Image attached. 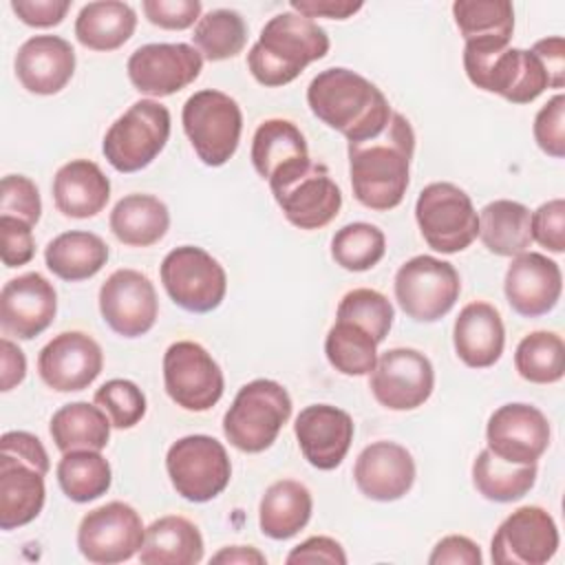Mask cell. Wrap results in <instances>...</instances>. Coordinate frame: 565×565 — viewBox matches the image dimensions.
I'll list each match as a JSON object with an SVG mask.
<instances>
[{"label": "cell", "mask_w": 565, "mask_h": 565, "mask_svg": "<svg viewBox=\"0 0 565 565\" xmlns=\"http://www.w3.org/2000/svg\"><path fill=\"white\" fill-rule=\"evenodd\" d=\"M42 214L38 185L24 174H7L0 183V216H15L35 225Z\"/></svg>", "instance_id": "obj_46"}, {"label": "cell", "mask_w": 565, "mask_h": 565, "mask_svg": "<svg viewBox=\"0 0 565 565\" xmlns=\"http://www.w3.org/2000/svg\"><path fill=\"white\" fill-rule=\"evenodd\" d=\"M161 285L170 300L192 313L214 311L227 291L223 265L196 245H181L161 260Z\"/></svg>", "instance_id": "obj_11"}, {"label": "cell", "mask_w": 565, "mask_h": 565, "mask_svg": "<svg viewBox=\"0 0 565 565\" xmlns=\"http://www.w3.org/2000/svg\"><path fill=\"white\" fill-rule=\"evenodd\" d=\"M369 388L384 408L413 411L430 397L435 388V371L430 360L417 349H388L377 355Z\"/></svg>", "instance_id": "obj_15"}, {"label": "cell", "mask_w": 565, "mask_h": 565, "mask_svg": "<svg viewBox=\"0 0 565 565\" xmlns=\"http://www.w3.org/2000/svg\"><path fill=\"white\" fill-rule=\"evenodd\" d=\"M503 291L508 305L523 318H539L550 313L563 291V274L556 260L539 252H523L512 258Z\"/></svg>", "instance_id": "obj_22"}, {"label": "cell", "mask_w": 565, "mask_h": 565, "mask_svg": "<svg viewBox=\"0 0 565 565\" xmlns=\"http://www.w3.org/2000/svg\"><path fill=\"white\" fill-rule=\"evenodd\" d=\"M483 556L479 545L461 534H450L444 536L430 552L428 563L430 565H481Z\"/></svg>", "instance_id": "obj_53"}, {"label": "cell", "mask_w": 565, "mask_h": 565, "mask_svg": "<svg viewBox=\"0 0 565 565\" xmlns=\"http://www.w3.org/2000/svg\"><path fill=\"white\" fill-rule=\"evenodd\" d=\"M415 221L430 249L457 254L479 234V214L470 196L455 183H428L415 201Z\"/></svg>", "instance_id": "obj_8"}, {"label": "cell", "mask_w": 565, "mask_h": 565, "mask_svg": "<svg viewBox=\"0 0 565 565\" xmlns=\"http://www.w3.org/2000/svg\"><path fill=\"white\" fill-rule=\"evenodd\" d=\"M289 417L287 388L274 380H252L238 388L223 415V435L241 452H263L276 441Z\"/></svg>", "instance_id": "obj_5"}, {"label": "cell", "mask_w": 565, "mask_h": 565, "mask_svg": "<svg viewBox=\"0 0 565 565\" xmlns=\"http://www.w3.org/2000/svg\"><path fill=\"white\" fill-rule=\"evenodd\" d=\"M166 470L172 488L185 501L205 503L218 497L232 477L225 446L210 435H185L166 455Z\"/></svg>", "instance_id": "obj_10"}, {"label": "cell", "mask_w": 565, "mask_h": 565, "mask_svg": "<svg viewBox=\"0 0 565 565\" xmlns=\"http://www.w3.org/2000/svg\"><path fill=\"white\" fill-rule=\"evenodd\" d=\"M269 188L285 218L300 230H320L329 225L342 207V192L327 166L311 159L274 177Z\"/></svg>", "instance_id": "obj_9"}, {"label": "cell", "mask_w": 565, "mask_h": 565, "mask_svg": "<svg viewBox=\"0 0 565 565\" xmlns=\"http://www.w3.org/2000/svg\"><path fill=\"white\" fill-rule=\"evenodd\" d=\"M530 51H534L541 57V62L550 75L552 88H563L565 86V40L561 35L543 38V40L534 42V46Z\"/></svg>", "instance_id": "obj_56"}, {"label": "cell", "mask_w": 565, "mask_h": 565, "mask_svg": "<svg viewBox=\"0 0 565 565\" xmlns=\"http://www.w3.org/2000/svg\"><path fill=\"white\" fill-rule=\"evenodd\" d=\"M104 322L121 338L146 335L159 316L152 280L137 269H117L99 287Z\"/></svg>", "instance_id": "obj_18"}, {"label": "cell", "mask_w": 565, "mask_h": 565, "mask_svg": "<svg viewBox=\"0 0 565 565\" xmlns=\"http://www.w3.org/2000/svg\"><path fill=\"white\" fill-rule=\"evenodd\" d=\"M44 260L57 278L79 282L93 278L108 263V245L93 232L71 230L46 245Z\"/></svg>", "instance_id": "obj_35"}, {"label": "cell", "mask_w": 565, "mask_h": 565, "mask_svg": "<svg viewBox=\"0 0 565 565\" xmlns=\"http://www.w3.org/2000/svg\"><path fill=\"white\" fill-rule=\"evenodd\" d=\"M110 199V181L95 161L73 159L53 177V201L68 218H90Z\"/></svg>", "instance_id": "obj_28"}, {"label": "cell", "mask_w": 565, "mask_h": 565, "mask_svg": "<svg viewBox=\"0 0 565 565\" xmlns=\"http://www.w3.org/2000/svg\"><path fill=\"white\" fill-rule=\"evenodd\" d=\"M143 565H194L203 561V536L199 527L179 514H168L146 527L139 550Z\"/></svg>", "instance_id": "obj_30"}, {"label": "cell", "mask_w": 565, "mask_h": 565, "mask_svg": "<svg viewBox=\"0 0 565 565\" xmlns=\"http://www.w3.org/2000/svg\"><path fill=\"white\" fill-rule=\"evenodd\" d=\"M26 377V358L9 338L0 340V391L7 393Z\"/></svg>", "instance_id": "obj_57"}, {"label": "cell", "mask_w": 565, "mask_h": 565, "mask_svg": "<svg viewBox=\"0 0 565 565\" xmlns=\"http://www.w3.org/2000/svg\"><path fill=\"white\" fill-rule=\"evenodd\" d=\"M203 68V55L183 42L143 44L128 57L130 84L150 97H168L190 86Z\"/></svg>", "instance_id": "obj_16"}, {"label": "cell", "mask_w": 565, "mask_h": 565, "mask_svg": "<svg viewBox=\"0 0 565 565\" xmlns=\"http://www.w3.org/2000/svg\"><path fill=\"white\" fill-rule=\"evenodd\" d=\"M463 71L477 88L501 95L512 104H530L545 88H552L541 57L534 51L508 44L466 42Z\"/></svg>", "instance_id": "obj_4"}, {"label": "cell", "mask_w": 565, "mask_h": 565, "mask_svg": "<svg viewBox=\"0 0 565 565\" xmlns=\"http://www.w3.org/2000/svg\"><path fill=\"white\" fill-rule=\"evenodd\" d=\"M143 536L139 512L124 501H110L82 516L77 547L88 563L115 565L139 554Z\"/></svg>", "instance_id": "obj_14"}, {"label": "cell", "mask_w": 565, "mask_h": 565, "mask_svg": "<svg viewBox=\"0 0 565 565\" xmlns=\"http://www.w3.org/2000/svg\"><path fill=\"white\" fill-rule=\"evenodd\" d=\"M550 422L532 404L499 406L486 426L488 450L508 463H536L550 446Z\"/></svg>", "instance_id": "obj_19"}, {"label": "cell", "mask_w": 565, "mask_h": 565, "mask_svg": "<svg viewBox=\"0 0 565 565\" xmlns=\"http://www.w3.org/2000/svg\"><path fill=\"white\" fill-rule=\"evenodd\" d=\"M291 11L305 18H329V20H347L355 15L364 4L351 0H291Z\"/></svg>", "instance_id": "obj_55"}, {"label": "cell", "mask_w": 565, "mask_h": 565, "mask_svg": "<svg viewBox=\"0 0 565 565\" xmlns=\"http://www.w3.org/2000/svg\"><path fill=\"white\" fill-rule=\"evenodd\" d=\"M324 355L342 375H369L377 364V340L362 327L335 318L324 338Z\"/></svg>", "instance_id": "obj_40"}, {"label": "cell", "mask_w": 565, "mask_h": 565, "mask_svg": "<svg viewBox=\"0 0 565 565\" xmlns=\"http://www.w3.org/2000/svg\"><path fill=\"white\" fill-rule=\"evenodd\" d=\"M192 42L207 62L236 57L247 42V24L234 9H214L199 18Z\"/></svg>", "instance_id": "obj_41"}, {"label": "cell", "mask_w": 565, "mask_h": 565, "mask_svg": "<svg viewBox=\"0 0 565 565\" xmlns=\"http://www.w3.org/2000/svg\"><path fill=\"white\" fill-rule=\"evenodd\" d=\"M483 247L490 254L514 258L527 252L532 243L530 210L510 199H497L479 212V234Z\"/></svg>", "instance_id": "obj_34"}, {"label": "cell", "mask_w": 565, "mask_h": 565, "mask_svg": "<svg viewBox=\"0 0 565 565\" xmlns=\"http://www.w3.org/2000/svg\"><path fill=\"white\" fill-rule=\"evenodd\" d=\"M71 9L68 0H11V11L29 26H57Z\"/></svg>", "instance_id": "obj_51"}, {"label": "cell", "mask_w": 565, "mask_h": 565, "mask_svg": "<svg viewBox=\"0 0 565 565\" xmlns=\"http://www.w3.org/2000/svg\"><path fill=\"white\" fill-rule=\"evenodd\" d=\"M327 31L296 11L274 15L247 53L252 77L269 88L294 82L311 62L329 53Z\"/></svg>", "instance_id": "obj_3"}, {"label": "cell", "mask_w": 565, "mask_h": 565, "mask_svg": "<svg viewBox=\"0 0 565 565\" xmlns=\"http://www.w3.org/2000/svg\"><path fill=\"white\" fill-rule=\"evenodd\" d=\"M55 475L62 492L75 503L99 499L113 483V470L102 450L64 452Z\"/></svg>", "instance_id": "obj_38"}, {"label": "cell", "mask_w": 565, "mask_h": 565, "mask_svg": "<svg viewBox=\"0 0 565 565\" xmlns=\"http://www.w3.org/2000/svg\"><path fill=\"white\" fill-rule=\"evenodd\" d=\"M0 452L13 455L18 459H24V461L35 466L44 475L51 468L49 455H46L42 441L35 435L26 433V430H9V433H4L2 439H0Z\"/></svg>", "instance_id": "obj_54"}, {"label": "cell", "mask_w": 565, "mask_h": 565, "mask_svg": "<svg viewBox=\"0 0 565 565\" xmlns=\"http://www.w3.org/2000/svg\"><path fill=\"white\" fill-rule=\"evenodd\" d=\"M13 68L29 93L55 95L75 73V51L60 35H33L18 49Z\"/></svg>", "instance_id": "obj_25"}, {"label": "cell", "mask_w": 565, "mask_h": 565, "mask_svg": "<svg viewBox=\"0 0 565 565\" xmlns=\"http://www.w3.org/2000/svg\"><path fill=\"white\" fill-rule=\"evenodd\" d=\"M313 499L305 483L296 479L274 481L258 505L260 532L274 541L296 536L311 519Z\"/></svg>", "instance_id": "obj_31"}, {"label": "cell", "mask_w": 565, "mask_h": 565, "mask_svg": "<svg viewBox=\"0 0 565 565\" xmlns=\"http://www.w3.org/2000/svg\"><path fill=\"white\" fill-rule=\"evenodd\" d=\"M95 404L119 430L137 426L146 415V395L130 380H108L95 391Z\"/></svg>", "instance_id": "obj_45"}, {"label": "cell", "mask_w": 565, "mask_h": 565, "mask_svg": "<svg viewBox=\"0 0 565 565\" xmlns=\"http://www.w3.org/2000/svg\"><path fill=\"white\" fill-rule=\"evenodd\" d=\"M534 141L536 146L554 157H565V95L556 93L534 117Z\"/></svg>", "instance_id": "obj_47"}, {"label": "cell", "mask_w": 565, "mask_h": 565, "mask_svg": "<svg viewBox=\"0 0 565 565\" xmlns=\"http://www.w3.org/2000/svg\"><path fill=\"white\" fill-rule=\"evenodd\" d=\"M108 415L88 402H73L57 408L51 417L49 433L55 448L64 452L73 450H104L110 439Z\"/></svg>", "instance_id": "obj_36"}, {"label": "cell", "mask_w": 565, "mask_h": 565, "mask_svg": "<svg viewBox=\"0 0 565 565\" xmlns=\"http://www.w3.org/2000/svg\"><path fill=\"white\" fill-rule=\"evenodd\" d=\"M170 139V110L154 99L135 102L104 135L102 152L117 172L148 168Z\"/></svg>", "instance_id": "obj_7"}, {"label": "cell", "mask_w": 565, "mask_h": 565, "mask_svg": "<svg viewBox=\"0 0 565 565\" xmlns=\"http://www.w3.org/2000/svg\"><path fill=\"white\" fill-rule=\"evenodd\" d=\"M516 373L532 384H554L565 375V344L554 331L527 333L514 351Z\"/></svg>", "instance_id": "obj_42"}, {"label": "cell", "mask_w": 565, "mask_h": 565, "mask_svg": "<svg viewBox=\"0 0 565 565\" xmlns=\"http://www.w3.org/2000/svg\"><path fill=\"white\" fill-rule=\"evenodd\" d=\"M163 386L177 406L190 413H203L223 397L225 380L205 347L192 340H179L163 353Z\"/></svg>", "instance_id": "obj_13"}, {"label": "cell", "mask_w": 565, "mask_h": 565, "mask_svg": "<svg viewBox=\"0 0 565 565\" xmlns=\"http://www.w3.org/2000/svg\"><path fill=\"white\" fill-rule=\"evenodd\" d=\"M289 565L305 563H327V565H347V554L342 545L331 536H309L300 545H296L287 558Z\"/></svg>", "instance_id": "obj_52"}, {"label": "cell", "mask_w": 565, "mask_h": 565, "mask_svg": "<svg viewBox=\"0 0 565 565\" xmlns=\"http://www.w3.org/2000/svg\"><path fill=\"white\" fill-rule=\"evenodd\" d=\"M386 252V236L377 225L358 221L340 227L331 238V258L347 271L375 267Z\"/></svg>", "instance_id": "obj_43"}, {"label": "cell", "mask_w": 565, "mask_h": 565, "mask_svg": "<svg viewBox=\"0 0 565 565\" xmlns=\"http://www.w3.org/2000/svg\"><path fill=\"white\" fill-rule=\"evenodd\" d=\"M558 550V527L539 505H523L497 527L490 556L497 565H543Z\"/></svg>", "instance_id": "obj_17"}, {"label": "cell", "mask_w": 565, "mask_h": 565, "mask_svg": "<svg viewBox=\"0 0 565 565\" xmlns=\"http://www.w3.org/2000/svg\"><path fill=\"white\" fill-rule=\"evenodd\" d=\"M353 479L366 499L382 503L397 501L415 483V459L404 446L380 439L358 455Z\"/></svg>", "instance_id": "obj_24"}, {"label": "cell", "mask_w": 565, "mask_h": 565, "mask_svg": "<svg viewBox=\"0 0 565 565\" xmlns=\"http://www.w3.org/2000/svg\"><path fill=\"white\" fill-rule=\"evenodd\" d=\"M532 241L552 254L565 252V201L552 199L530 214Z\"/></svg>", "instance_id": "obj_48"}, {"label": "cell", "mask_w": 565, "mask_h": 565, "mask_svg": "<svg viewBox=\"0 0 565 565\" xmlns=\"http://www.w3.org/2000/svg\"><path fill=\"white\" fill-rule=\"evenodd\" d=\"M461 280L452 263L413 256L395 274V300L415 322L441 320L459 300Z\"/></svg>", "instance_id": "obj_12"}, {"label": "cell", "mask_w": 565, "mask_h": 565, "mask_svg": "<svg viewBox=\"0 0 565 565\" xmlns=\"http://www.w3.org/2000/svg\"><path fill=\"white\" fill-rule=\"evenodd\" d=\"M252 166L260 179L271 181L309 161V148L300 128L289 119H265L252 139Z\"/></svg>", "instance_id": "obj_29"}, {"label": "cell", "mask_w": 565, "mask_h": 565, "mask_svg": "<svg viewBox=\"0 0 565 565\" xmlns=\"http://www.w3.org/2000/svg\"><path fill=\"white\" fill-rule=\"evenodd\" d=\"M536 463H508L483 448L472 461L477 492L494 503H512L525 497L536 483Z\"/></svg>", "instance_id": "obj_37"}, {"label": "cell", "mask_w": 565, "mask_h": 565, "mask_svg": "<svg viewBox=\"0 0 565 565\" xmlns=\"http://www.w3.org/2000/svg\"><path fill=\"white\" fill-rule=\"evenodd\" d=\"M452 18L463 42L510 44L514 9L508 0H457Z\"/></svg>", "instance_id": "obj_39"}, {"label": "cell", "mask_w": 565, "mask_h": 565, "mask_svg": "<svg viewBox=\"0 0 565 565\" xmlns=\"http://www.w3.org/2000/svg\"><path fill=\"white\" fill-rule=\"evenodd\" d=\"M452 344L457 358L470 369L492 366L505 347V329L501 313L486 300L468 302L452 327Z\"/></svg>", "instance_id": "obj_26"}, {"label": "cell", "mask_w": 565, "mask_h": 565, "mask_svg": "<svg viewBox=\"0 0 565 565\" xmlns=\"http://www.w3.org/2000/svg\"><path fill=\"white\" fill-rule=\"evenodd\" d=\"M302 457L318 470H333L347 457L353 441V419L331 404H311L294 422Z\"/></svg>", "instance_id": "obj_23"}, {"label": "cell", "mask_w": 565, "mask_h": 565, "mask_svg": "<svg viewBox=\"0 0 565 565\" xmlns=\"http://www.w3.org/2000/svg\"><path fill=\"white\" fill-rule=\"evenodd\" d=\"M55 311V287L38 271H26L7 280L0 291V327L4 335L33 340L51 327Z\"/></svg>", "instance_id": "obj_21"}, {"label": "cell", "mask_w": 565, "mask_h": 565, "mask_svg": "<svg viewBox=\"0 0 565 565\" xmlns=\"http://www.w3.org/2000/svg\"><path fill=\"white\" fill-rule=\"evenodd\" d=\"M110 232L128 247H150L159 243L170 227L166 203L152 194H126L110 212Z\"/></svg>", "instance_id": "obj_32"}, {"label": "cell", "mask_w": 565, "mask_h": 565, "mask_svg": "<svg viewBox=\"0 0 565 565\" xmlns=\"http://www.w3.org/2000/svg\"><path fill=\"white\" fill-rule=\"evenodd\" d=\"M0 236H2V263L4 267H22L35 254L33 225L15 216H0Z\"/></svg>", "instance_id": "obj_50"}, {"label": "cell", "mask_w": 565, "mask_h": 565, "mask_svg": "<svg viewBox=\"0 0 565 565\" xmlns=\"http://www.w3.org/2000/svg\"><path fill=\"white\" fill-rule=\"evenodd\" d=\"M44 477L29 461L0 452V530L9 532L38 519L46 499Z\"/></svg>", "instance_id": "obj_27"}, {"label": "cell", "mask_w": 565, "mask_h": 565, "mask_svg": "<svg viewBox=\"0 0 565 565\" xmlns=\"http://www.w3.org/2000/svg\"><path fill=\"white\" fill-rule=\"evenodd\" d=\"M135 29V9L119 0L88 2L75 18V38L90 51H115L132 38Z\"/></svg>", "instance_id": "obj_33"}, {"label": "cell", "mask_w": 565, "mask_h": 565, "mask_svg": "<svg viewBox=\"0 0 565 565\" xmlns=\"http://www.w3.org/2000/svg\"><path fill=\"white\" fill-rule=\"evenodd\" d=\"M104 369L102 347L84 331H64L46 342L38 355L40 380L57 391L88 388Z\"/></svg>", "instance_id": "obj_20"}, {"label": "cell", "mask_w": 565, "mask_h": 565, "mask_svg": "<svg viewBox=\"0 0 565 565\" xmlns=\"http://www.w3.org/2000/svg\"><path fill=\"white\" fill-rule=\"evenodd\" d=\"M347 152L351 190L358 203L375 212H388L404 201L415 132L402 113H393L380 135L347 143Z\"/></svg>", "instance_id": "obj_1"}, {"label": "cell", "mask_w": 565, "mask_h": 565, "mask_svg": "<svg viewBox=\"0 0 565 565\" xmlns=\"http://www.w3.org/2000/svg\"><path fill=\"white\" fill-rule=\"evenodd\" d=\"M212 563H225V565H234V563H241V565H265L267 558L263 552H258L256 547L252 545H230V547H223L221 552H216L212 556Z\"/></svg>", "instance_id": "obj_58"}, {"label": "cell", "mask_w": 565, "mask_h": 565, "mask_svg": "<svg viewBox=\"0 0 565 565\" xmlns=\"http://www.w3.org/2000/svg\"><path fill=\"white\" fill-rule=\"evenodd\" d=\"M141 9L150 24L168 31L190 29L201 18L199 0H143Z\"/></svg>", "instance_id": "obj_49"}, {"label": "cell", "mask_w": 565, "mask_h": 565, "mask_svg": "<svg viewBox=\"0 0 565 565\" xmlns=\"http://www.w3.org/2000/svg\"><path fill=\"white\" fill-rule=\"evenodd\" d=\"M181 124L196 157L205 166L218 168L227 163L238 148L243 113L227 93L203 88L185 99Z\"/></svg>", "instance_id": "obj_6"}, {"label": "cell", "mask_w": 565, "mask_h": 565, "mask_svg": "<svg viewBox=\"0 0 565 565\" xmlns=\"http://www.w3.org/2000/svg\"><path fill=\"white\" fill-rule=\"evenodd\" d=\"M335 318L338 320H349V322L362 327L380 344V342L386 340V335L393 327L395 311H393L391 300L384 294H380L375 289H369V287H358V289H351L342 296V300L338 305V311H335Z\"/></svg>", "instance_id": "obj_44"}, {"label": "cell", "mask_w": 565, "mask_h": 565, "mask_svg": "<svg viewBox=\"0 0 565 565\" xmlns=\"http://www.w3.org/2000/svg\"><path fill=\"white\" fill-rule=\"evenodd\" d=\"M307 104L322 124L342 132L347 143L380 135L393 115L373 82L342 66L324 68L309 82Z\"/></svg>", "instance_id": "obj_2"}]
</instances>
